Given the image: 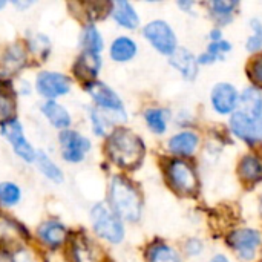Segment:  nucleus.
<instances>
[{
	"label": "nucleus",
	"instance_id": "obj_34",
	"mask_svg": "<svg viewBox=\"0 0 262 262\" xmlns=\"http://www.w3.org/2000/svg\"><path fill=\"white\" fill-rule=\"evenodd\" d=\"M238 3L236 2H212L210 3V8H212V11L218 15V17H224V18H227V15H230V12H232V9L236 6Z\"/></svg>",
	"mask_w": 262,
	"mask_h": 262
},
{
	"label": "nucleus",
	"instance_id": "obj_38",
	"mask_svg": "<svg viewBox=\"0 0 262 262\" xmlns=\"http://www.w3.org/2000/svg\"><path fill=\"white\" fill-rule=\"evenodd\" d=\"M212 262H229L227 261V258L226 256H223V255H218V256H215Z\"/></svg>",
	"mask_w": 262,
	"mask_h": 262
},
{
	"label": "nucleus",
	"instance_id": "obj_7",
	"mask_svg": "<svg viewBox=\"0 0 262 262\" xmlns=\"http://www.w3.org/2000/svg\"><path fill=\"white\" fill-rule=\"evenodd\" d=\"M2 134L12 144L15 154L20 158H23L28 163L35 160V152L31 147V144L26 141V138L23 135V129H21V126H20V123L17 120H11V121L2 124Z\"/></svg>",
	"mask_w": 262,
	"mask_h": 262
},
{
	"label": "nucleus",
	"instance_id": "obj_1",
	"mask_svg": "<svg viewBox=\"0 0 262 262\" xmlns=\"http://www.w3.org/2000/svg\"><path fill=\"white\" fill-rule=\"evenodd\" d=\"M109 158L123 169H135L144 157V144L140 137L127 129H117L107 141Z\"/></svg>",
	"mask_w": 262,
	"mask_h": 262
},
{
	"label": "nucleus",
	"instance_id": "obj_5",
	"mask_svg": "<svg viewBox=\"0 0 262 262\" xmlns=\"http://www.w3.org/2000/svg\"><path fill=\"white\" fill-rule=\"evenodd\" d=\"M144 37L152 43V46L166 55H172L177 51V38L172 28L161 20L150 21L144 28Z\"/></svg>",
	"mask_w": 262,
	"mask_h": 262
},
{
	"label": "nucleus",
	"instance_id": "obj_4",
	"mask_svg": "<svg viewBox=\"0 0 262 262\" xmlns=\"http://www.w3.org/2000/svg\"><path fill=\"white\" fill-rule=\"evenodd\" d=\"M167 178L175 192L190 196L198 190V178L195 170L183 160H173L167 166Z\"/></svg>",
	"mask_w": 262,
	"mask_h": 262
},
{
	"label": "nucleus",
	"instance_id": "obj_26",
	"mask_svg": "<svg viewBox=\"0 0 262 262\" xmlns=\"http://www.w3.org/2000/svg\"><path fill=\"white\" fill-rule=\"evenodd\" d=\"M147 261L149 262H180L178 253L164 244L152 246L147 253Z\"/></svg>",
	"mask_w": 262,
	"mask_h": 262
},
{
	"label": "nucleus",
	"instance_id": "obj_36",
	"mask_svg": "<svg viewBox=\"0 0 262 262\" xmlns=\"http://www.w3.org/2000/svg\"><path fill=\"white\" fill-rule=\"evenodd\" d=\"M186 250H187L189 255H198L203 250V244L198 239H190L187 243V246H186Z\"/></svg>",
	"mask_w": 262,
	"mask_h": 262
},
{
	"label": "nucleus",
	"instance_id": "obj_16",
	"mask_svg": "<svg viewBox=\"0 0 262 262\" xmlns=\"http://www.w3.org/2000/svg\"><path fill=\"white\" fill-rule=\"evenodd\" d=\"M170 64L177 68L186 78H195L198 72L196 60L187 49H177L170 57Z\"/></svg>",
	"mask_w": 262,
	"mask_h": 262
},
{
	"label": "nucleus",
	"instance_id": "obj_12",
	"mask_svg": "<svg viewBox=\"0 0 262 262\" xmlns=\"http://www.w3.org/2000/svg\"><path fill=\"white\" fill-rule=\"evenodd\" d=\"M26 238H28L26 229L21 224L0 213V246L2 247L20 246L23 244Z\"/></svg>",
	"mask_w": 262,
	"mask_h": 262
},
{
	"label": "nucleus",
	"instance_id": "obj_2",
	"mask_svg": "<svg viewBox=\"0 0 262 262\" xmlns=\"http://www.w3.org/2000/svg\"><path fill=\"white\" fill-rule=\"evenodd\" d=\"M112 210L126 221H138L141 216V196L138 190L123 177H114L109 186Z\"/></svg>",
	"mask_w": 262,
	"mask_h": 262
},
{
	"label": "nucleus",
	"instance_id": "obj_35",
	"mask_svg": "<svg viewBox=\"0 0 262 262\" xmlns=\"http://www.w3.org/2000/svg\"><path fill=\"white\" fill-rule=\"evenodd\" d=\"M249 75L256 86H262V55L253 60L249 69Z\"/></svg>",
	"mask_w": 262,
	"mask_h": 262
},
{
	"label": "nucleus",
	"instance_id": "obj_25",
	"mask_svg": "<svg viewBox=\"0 0 262 262\" xmlns=\"http://www.w3.org/2000/svg\"><path fill=\"white\" fill-rule=\"evenodd\" d=\"M35 160H37V164H38V169L43 172L45 177H48L49 180L55 181V183H61L63 181V173L61 170L58 169V166L43 152H38L35 154Z\"/></svg>",
	"mask_w": 262,
	"mask_h": 262
},
{
	"label": "nucleus",
	"instance_id": "obj_19",
	"mask_svg": "<svg viewBox=\"0 0 262 262\" xmlns=\"http://www.w3.org/2000/svg\"><path fill=\"white\" fill-rule=\"evenodd\" d=\"M41 111H43L45 117L49 120V123L54 127H57V129H66V127H69L71 117H69L68 111L61 104H58V103H55L52 100H48L41 106Z\"/></svg>",
	"mask_w": 262,
	"mask_h": 262
},
{
	"label": "nucleus",
	"instance_id": "obj_14",
	"mask_svg": "<svg viewBox=\"0 0 262 262\" xmlns=\"http://www.w3.org/2000/svg\"><path fill=\"white\" fill-rule=\"evenodd\" d=\"M101 68V58L97 52H92V51H84L75 66H74V71L75 74L80 77V78H86V80H91L94 77H97L98 71Z\"/></svg>",
	"mask_w": 262,
	"mask_h": 262
},
{
	"label": "nucleus",
	"instance_id": "obj_10",
	"mask_svg": "<svg viewBox=\"0 0 262 262\" xmlns=\"http://www.w3.org/2000/svg\"><path fill=\"white\" fill-rule=\"evenodd\" d=\"M71 80L58 72H41L37 77V91L46 98H55L69 92Z\"/></svg>",
	"mask_w": 262,
	"mask_h": 262
},
{
	"label": "nucleus",
	"instance_id": "obj_15",
	"mask_svg": "<svg viewBox=\"0 0 262 262\" xmlns=\"http://www.w3.org/2000/svg\"><path fill=\"white\" fill-rule=\"evenodd\" d=\"M38 236L46 246L55 249V247H60L64 243L66 229H64L63 224H60L57 221H46L38 227Z\"/></svg>",
	"mask_w": 262,
	"mask_h": 262
},
{
	"label": "nucleus",
	"instance_id": "obj_37",
	"mask_svg": "<svg viewBox=\"0 0 262 262\" xmlns=\"http://www.w3.org/2000/svg\"><path fill=\"white\" fill-rule=\"evenodd\" d=\"M210 35H212V40H213V41H220V40H221V32H220L218 29H216V31H212Z\"/></svg>",
	"mask_w": 262,
	"mask_h": 262
},
{
	"label": "nucleus",
	"instance_id": "obj_21",
	"mask_svg": "<svg viewBox=\"0 0 262 262\" xmlns=\"http://www.w3.org/2000/svg\"><path fill=\"white\" fill-rule=\"evenodd\" d=\"M137 54V45L129 37H118L111 45V57L115 61H129Z\"/></svg>",
	"mask_w": 262,
	"mask_h": 262
},
{
	"label": "nucleus",
	"instance_id": "obj_18",
	"mask_svg": "<svg viewBox=\"0 0 262 262\" xmlns=\"http://www.w3.org/2000/svg\"><path fill=\"white\" fill-rule=\"evenodd\" d=\"M243 114L250 118H261L262 115V95L256 88H247L239 98Z\"/></svg>",
	"mask_w": 262,
	"mask_h": 262
},
{
	"label": "nucleus",
	"instance_id": "obj_22",
	"mask_svg": "<svg viewBox=\"0 0 262 262\" xmlns=\"http://www.w3.org/2000/svg\"><path fill=\"white\" fill-rule=\"evenodd\" d=\"M15 112V95L11 84L0 81V123L5 124L12 120Z\"/></svg>",
	"mask_w": 262,
	"mask_h": 262
},
{
	"label": "nucleus",
	"instance_id": "obj_9",
	"mask_svg": "<svg viewBox=\"0 0 262 262\" xmlns=\"http://www.w3.org/2000/svg\"><path fill=\"white\" fill-rule=\"evenodd\" d=\"M230 127L238 138L247 143H255L262 138V118H250L238 112L232 117Z\"/></svg>",
	"mask_w": 262,
	"mask_h": 262
},
{
	"label": "nucleus",
	"instance_id": "obj_20",
	"mask_svg": "<svg viewBox=\"0 0 262 262\" xmlns=\"http://www.w3.org/2000/svg\"><path fill=\"white\" fill-rule=\"evenodd\" d=\"M198 146V137L193 132H181L170 138L169 149L177 155H190Z\"/></svg>",
	"mask_w": 262,
	"mask_h": 262
},
{
	"label": "nucleus",
	"instance_id": "obj_39",
	"mask_svg": "<svg viewBox=\"0 0 262 262\" xmlns=\"http://www.w3.org/2000/svg\"><path fill=\"white\" fill-rule=\"evenodd\" d=\"M17 6H20V8H26V6H29L31 5V2H26V3H18V2H14Z\"/></svg>",
	"mask_w": 262,
	"mask_h": 262
},
{
	"label": "nucleus",
	"instance_id": "obj_17",
	"mask_svg": "<svg viewBox=\"0 0 262 262\" xmlns=\"http://www.w3.org/2000/svg\"><path fill=\"white\" fill-rule=\"evenodd\" d=\"M112 15L118 25H121L127 29H135L138 26V21H140L132 5L129 2H124V0L112 3Z\"/></svg>",
	"mask_w": 262,
	"mask_h": 262
},
{
	"label": "nucleus",
	"instance_id": "obj_31",
	"mask_svg": "<svg viewBox=\"0 0 262 262\" xmlns=\"http://www.w3.org/2000/svg\"><path fill=\"white\" fill-rule=\"evenodd\" d=\"M72 253L75 262H95V255L92 253V249L86 244V241L72 243Z\"/></svg>",
	"mask_w": 262,
	"mask_h": 262
},
{
	"label": "nucleus",
	"instance_id": "obj_23",
	"mask_svg": "<svg viewBox=\"0 0 262 262\" xmlns=\"http://www.w3.org/2000/svg\"><path fill=\"white\" fill-rule=\"evenodd\" d=\"M26 60V54L25 49L20 43H15L12 46L8 48V51L3 55V61H2V69L5 74H12L15 71H18Z\"/></svg>",
	"mask_w": 262,
	"mask_h": 262
},
{
	"label": "nucleus",
	"instance_id": "obj_41",
	"mask_svg": "<svg viewBox=\"0 0 262 262\" xmlns=\"http://www.w3.org/2000/svg\"><path fill=\"white\" fill-rule=\"evenodd\" d=\"M0 262H12V261H9V259H5V258H0Z\"/></svg>",
	"mask_w": 262,
	"mask_h": 262
},
{
	"label": "nucleus",
	"instance_id": "obj_6",
	"mask_svg": "<svg viewBox=\"0 0 262 262\" xmlns=\"http://www.w3.org/2000/svg\"><path fill=\"white\" fill-rule=\"evenodd\" d=\"M58 140L61 144V155L69 163H80L91 149V141L78 132H61Z\"/></svg>",
	"mask_w": 262,
	"mask_h": 262
},
{
	"label": "nucleus",
	"instance_id": "obj_32",
	"mask_svg": "<svg viewBox=\"0 0 262 262\" xmlns=\"http://www.w3.org/2000/svg\"><path fill=\"white\" fill-rule=\"evenodd\" d=\"M86 15L91 20H97V18H103L107 11H112V3H86Z\"/></svg>",
	"mask_w": 262,
	"mask_h": 262
},
{
	"label": "nucleus",
	"instance_id": "obj_8",
	"mask_svg": "<svg viewBox=\"0 0 262 262\" xmlns=\"http://www.w3.org/2000/svg\"><path fill=\"white\" fill-rule=\"evenodd\" d=\"M227 243L244 259H252L255 256V250L261 244V235L256 230L243 229V230H236V232L230 233L227 238Z\"/></svg>",
	"mask_w": 262,
	"mask_h": 262
},
{
	"label": "nucleus",
	"instance_id": "obj_11",
	"mask_svg": "<svg viewBox=\"0 0 262 262\" xmlns=\"http://www.w3.org/2000/svg\"><path fill=\"white\" fill-rule=\"evenodd\" d=\"M86 89L89 92V95L94 98V101L111 111V112H117V114H124V109H123V103L120 100V97L111 89L107 88L104 83H100V81H89L86 84Z\"/></svg>",
	"mask_w": 262,
	"mask_h": 262
},
{
	"label": "nucleus",
	"instance_id": "obj_13",
	"mask_svg": "<svg viewBox=\"0 0 262 262\" xmlns=\"http://www.w3.org/2000/svg\"><path fill=\"white\" fill-rule=\"evenodd\" d=\"M212 104L220 114H230L238 104V94L232 84L220 83L212 91Z\"/></svg>",
	"mask_w": 262,
	"mask_h": 262
},
{
	"label": "nucleus",
	"instance_id": "obj_33",
	"mask_svg": "<svg viewBox=\"0 0 262 262\" xmlns=\"http://www.w3.org/2000/svg\"><path fill=\"white\" fill-rule=\"evenodd\" d=\"M252 26L255 29V34L250 35V38L247 40V49L249 51H258L262 48V26L259 20H252Z\"/></svg>",
	"mask_w": 262,
	"mask_h": 262
},
{
	"label": "nucleus",
	"instance_id": "obj_27",
	"mask_svg": "<svg viewBox=\"0 0 262 262\" xmlns=\"http://www.w3.org/2000/svg\"><path fill=\"white\" fill-rule=\"evenodd\" d=\"M83 46L84 51H92L100 54L103 49V38L98 32V29L94 25H88L83 31Z\"/></svg>",
	"mask_w": 262,
	"mask_h": 262
},
{
	"label": "nucleus",
	"instance_id": "obj_29",
	"mask_svg": "<svg viewBox=\"0 0 262 262\" xmlns=\"http://www.w3.org/2000/svg\"><path fill=\"white\" fill-rule=\"evenodd\" d=\"M229 51H230V43H227V41H224V40L213 41V43L209 46L207 52H206L204 55L200 57V63H204V64L212 63V61H215V60H218V58H223V55H224L226 52H229Z\"/></svg>",
	"mask_w": 262,
	"mask_h": 262
},
{
	"label": "nucleus",
	"instance_id": "obj_30",
	"mask_svg": "<svg viewBox=\"0 0 262 262\" xmlns=\"http://www.w3.org/2000/svg\"><path fill=\"white\" fill-rule=\"evenodd\" d=\"M20 189L14 183H0V203L5 206H14L20 201Z\"/></svg>",
	"mask_w": 262,
	"mask_h": 262
},
{
	"label": "nucleus",
	"instance_id": "obj_24",
	"mask_svg": "<svg viewBox=\"0 0 262 262\" xmlns=\"http://www.w3.org/2000/svg\"><path fill=\"white\" fill-rule=\"evenodd\" d=\"M239 175L247 183H259L262 180V164L256 157L247 155L239 164Z\"/></svg>",
	"mask_w": 262,
	"mask_h": 262
},
{
	"label": "nucleus",
	"instance_id": "obj_40",
	"mask_svg": "<svg viewBox=\"0 0 262 262\" xmlns=\"http://www.w3.org/2000/svg\"><path fill=\"white\" fill-rule=\"evenodd\" d=\"M5 5H6V2H3V0H0V9H2V8H3Z\"/></svg>",
	"mask_w": 262,
	"mask_h": 262
},
{
	"label": "nucleus",
	"instance_id": "obj_28",
	"mask_svg": "<svg viewBox=\"0 0 262 262\" xmlns=\"http://www.w3.org/2000/svg\"><path fill=\"white\" fill-rule=\"evenodd\" d=\"M146 121L147 126L150 127L152 132L155 134H163L166 132L167 127V118H166V112L161 109H149L146 111Z\"/></svg>",
	"mask_w": 262,
	"mask_h": 262
},
{
	"label": "nucleus",
	"instance_id": "obj_3",
	"mask_svg": "<svg viewBox=\"0 0 262 262\" xmlns=\"http://www.w3.org/2000/svg\"><path fill=\"white\" fill-rule=\"evenodd\" d=\"M92 226L98 236L109 243H120L124 236L123 224L118 218V215L111 210L106 204H97L92 209Z\"/></svg>",
	"mask_w": 262,
	"mask_h": 262
}]
</instances>
